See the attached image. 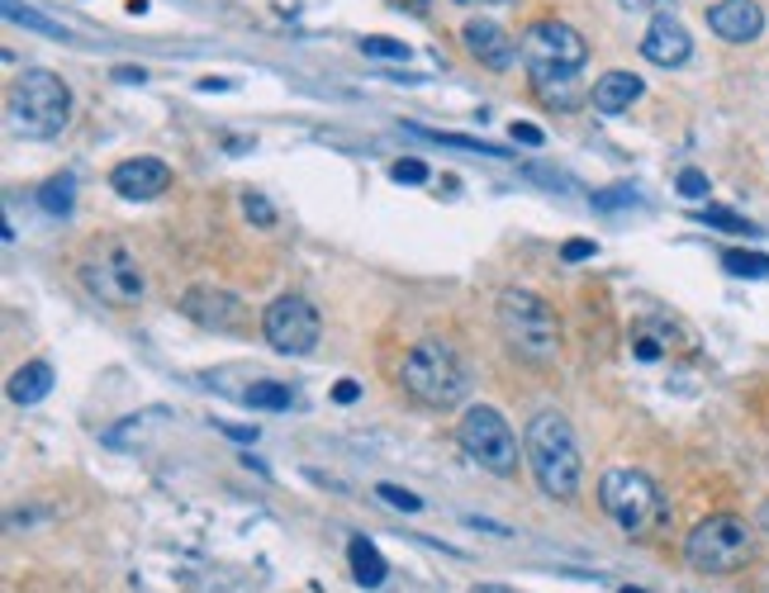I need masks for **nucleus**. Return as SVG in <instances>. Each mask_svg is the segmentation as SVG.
<instances>
[{
  "label": "nucleus",
  "instance_id": "f257e3e1",
  "mask_svg": "<svg viewBox=\"0 0 769 593\" xmlns=\"http://www.w3.org/2000/svg\"><path fill=\"white\" fill-rule=\"evenodd\" d=\"M523 456L533 466L537 485L547 499H575L580 494V475H584V456H580V442H575V427L566 413H537L533 423L523 432Z\"/></svg>",
  "mask_w": 769,
  "mask_h": 593
},
{
  "label": "nucleus",
  "instance_id": "f03ea898",
  "mask_svg": "<svg viewBox=\"0 0 769 593\" xmlns=\"http://www.w3.org/2000/svg\"><path fill=\"white\" fill-rule=\"evenodd\" d=\"M499 332L513 357L527 366H551L560 357V324L551 304L533 290H504L499 295Z\"/></svg>",
  "mask_w": 769,
  "mask_h": 593
},
{
  "label": "nucleus",
  "instance_id": "7ed1b4c3",
  "mask_svg": "<svg viewBox=\"0 0 769 593\" xmlns=\"http://www.w3.org/2000/svg\"><path fill=\"white\" fill-rule=\"evenodd\" d=\"M399 380H404V390L419 399L423 409H456L461 399L471 394V371L466 361L456 357L446 342L428 338L419 342L404 357V371H399Z\"/></svg>",
  "mask_w": 769,
  "mask_h": 593
},
{
  "label": "nucleus",
  "instance_id": "20e7f679",
  "mask_svg": "<svg viewBox=\"0 0 769 593\" xmlns=\"http://www.w3.org/2000/svg\"><path fill=\"white\" fill-rule=\"evenodd\" d=\"M72 119V91L48 67H29L10 86V124L24 138H53Z\"/></svg>",
  "mask_w": 769,
  "mask_h": 593
},
{
  "label": "nucleus",
  "instance_id": "39448f33",
  "mask_svg": "<svg viewBox=\"0 0 769 593\" xmlns=\"http://www.w3.org/2000/svg\"><path fill=\"white\" fill-rule=\"evenodd\" d=\"M599 504L628 537L661 532L665 518H670V504H665V494L655 489V479L641 475V470H628V466L608 470L599 479Z\"/></svg>",
  "mask_w": 769,
  "mask_h": 593
},
{
  "label": "nucleus",
  "instance_id": "423d86ee",
  "mask_svg": "<svg viewBox=\"0 0 769 593\" xmlns=\"http://www.w3.org/2000/svg\"><path fill=\"white\" fill-rule=\"evenodd\" d=\"M684 555H688V565L703 570V574H736L750 555H756V532H750L741 518H731V512H717V518H703L694 532H688Z\"/></svg>",
  "mask_w": 769,
  "mask_h": 593
},
{
  "label": "nucleus",
  "instance_id": "0eeeda50",
  "mask_svg": "<svg viewBox=\"0 0 769 593\" xmlns=\"http://www.w3.org/2000/svg\"><path fill=\"white\" fill-rule=\"evenodd\" d=\"M456 442L480 470H489V475L518 470V437H513V427L499 409H489V404L466 409V419L456 423Z\"/></svg>",
  "mask_w": 769,
  "mask_h": 593
},
{
  "label": "nucleus",
  "instance_id": "6e6552de",
  "mask_svg": "<svg viewBox=\"0 0 769 593\" xmlns=\"http://www.w3.org/2000/svg\"><path fill=\"white\" fill-rule=\"evenodd\" d=\"M82 285L101 299V304H115V309H128V304H138L143 299V266H138V256L128 252L124 243H101V247H91L86 252V262H82Z\"/></svg>",
  "mask_w": 769,
  "mask_h": 593
},
{
  "label": "nucleus",
  "instance_id": "1a4fd4ad",
  "mask_svg": "<svg viewBox=\"0 0 769 593\" xmlns=\"http://www.w3.org/2000/svg\"><path fill=\"white\" fill-rule=\"evenodd\" d=\"M262 332H266V342L276 347L281 357H309V351L318 347L324 324H318V309L304 295H281V299L266 304Z\"/></svg>",
  "mask_w": 769,
  "mask_h": 593
},
{
  "label": "nucleus",
  "instance_id": "9d476101",
  "mask_svg": "<svg viewBox=\"0 0 769 593\" xmlns=\"http://www.w3.org/2000/svg\"><path fill=\"white\" fill-rule=\"evenodd\" d=\"M523 57H527V67H575V72H580L584 57H589V43L575 34L570 24L537 20L523 34Z\"/></svg>",
  "mask_w": 769,
  "mask_h": 593
},
{
  "label": "nucleus",
  "instance_id": "9b49d317",
  "mask_svg": "<svg viewBox=\"0 0 769 593\" xmlns=\"http://www.w3.org/2000/svg\"><path fill=\"white\" fill-rule=\"evenodd\" d=\"M181 314L196 318L200 328H214V332H238L247 324L243 299L229 295V290H214V285H196V290H186L181 295Z\"/></svg>",
  "mask_w": 769,
  "mask_h": 593
},
{
  "label": "nucleus",
  "instance_id": "f8f14e48",
  "mask_svg": "<svg viewBox=\"0 0 769 593\" xmlns=\"http://www.w3.org/2000/svg\"><path fill=\"white\" fill-rule=\"evenodd\" d=\"M688 53H694V39H688V29H684L670 10H655L646 39H641V57L655 62V67H684Z\"/></svg>",
  "mask_w": 769,
  "mask_h": 593
},
{
  "label": "nucleus",
  "instance_id": "ddd939ff",
  "mask_svg": "<svg viewBox=\"0 0 769 593\" xmlns=\"http://www.w3.org/2000/svg\"><path fill=\"white\" fill-rule=\"evenodd\" d=\"M109 186L124 200H157L162 190H171V167L157 162V157H128V162L109 171Z\"/></svg>",
  "mask_w": 769,
  "mask_h": 593
},
{
  "label": "nucleus",
  "instance_id": "4468645a",
  "mask_svg": "<svg viewBox=\"0 0 769 593\" xmlns=\"http://www.w3.org/2000/svg\"><path fill=\"white\" fill-rule=\"evenodd\" d=\"M708 29L727 43H756L765 34V10L760 0H717L708 10Z\"/></svg>",
  "mask_w": 769,
  "mask_h": 593
},
{
  "label": "nucleus",
  "instance_id": "2eb2a0df",
  "mask_svg": "<svg viewBox=\"0 0 769 593\" xmlns=\"http://www.w3.org/2000/svg\"><path fill=\"white\" fill-rule=\"evenodd\" d=\"M461 39H466L471 57H480V62H485V67H494V72L513 67V57H518V43H513L508 29H499L494 20H471L466 29H461Z\"/></svg>",
  "mask_w": 769,
  "mask_h": 593
},
{
  "label": "nucleus",
  "instance_id": "dca6fc26",
  "mask_svg": "<svg viewBox=\"0 0 769 593\" xmlns=\"http://www.w3.org/2000/svg\"><path fill=\"white\" fill-rule=\"evenodd\" d=\"M632 100H641V76L608 72L594 82V109L599 115H622V109H632Z\"/></svg>",
  "mask_w": 769,
  "mask_h": 593
},
{
  "label": "nucleus",
  "instance_id": "f3484780",
  "mask_svg": "<svg viewBox=\"0 0 769 593\" xmlns=\"http://www.w3.org/2000/svg\"><path fill=\"white\" fill-rule=\"evenodd\" d=\"M533 91L551 109L580 105V82H575V67H533Z\"/></svg>",
  "mask_w": 769,
  "mask_h": 593
},
{
  "label": "nucleus",
  "instance_id": "a211bd4d",
  "mask_svg": "<svg viewBox=\"0 0 769 593\" xmlns=\"http://www.w3.org/2000/svg\"><path fill=\"white\" fill-rule=\"evenodd\" d=\"M347 560H351V580H357L361 589H380L384 574H390L384 555L376 551V541H366V537H351L347 541Z\"/></svg>",
  "mask_w": 769,
  "mask_h": 593
},
{
  "label": "nucleus",
  "instance_id": "6ab92c4d",
  "mask_svg": "<svg viewBox=\"0 0 769 593\" xmlns=\"http://www.w3.org/2000/svg\"><path fill=\"white\" fill-rule=\"evenodd\" d=\"M48 390H53V366H48V361H29V366H20V371L10 375V399H14V404H39V399H48Z\"/></svg>",
  "mask_w": 769,
  "mask_h": 593
},
{
  "label": "nucleus",
  "instance_id": "aec40b11",
  "mask_svg": "<svg viewBox=\"0 0 769 593\" xmlns=\"http://www.w3.org/2000/svg\"><path fill=\"white\" fill-rule=\"evenodd\" d=\"M404 134H413V138H428V142H442V148L480 152V157H508L504 148H494V142H480V138H466V134H438V128H419V124H404Z\"/></svg>",
  "mask_w": 769,
  "mask_h": 593
},
{
  "label": "nucleus",
  "instance_id": "412c9836",
  "mask_svg": "<svg viewBox=\"0 0 769 593\" xmlns=\"http://www.w3.org/2000/svg\"><path fill=\"white\" fill-rule=\"evenodd\" d=\"M291 390H285L281 380H252V390H243V404L252 409H266V413H281V409H291Z\"/></svg>",
  "mask_w": 769,
  "mask_h": 593
},
{
  "label": "nucleus",
  "instance_id": "4be33fe9",
  "mask_svg": "<svg viewBox=\"0 0 769 593\" xmlns=\"http://www.w3.org/2000/svg\"><path fill=\"white\" fill-rule=\"evenodd\" d=\"M0 10H6V20H10V24H24V29H34V34H48V39H72V34H67V29H62V24L43 20L39 10H24L20 0H0Z\"/></svg>",
  "mask_w": 769,
  "mask_h": 593
},
{
  "label": "nucleus",
  "instance_id": "5701e85b",
  "mask_svg": "<svg viewBox=\"0 0 769 593\" xmlns=\"http://www.w3.org/2000/svg\"><path fill=\"white\" fill-rule=\"evenodd\" d=\"M723 266L731 271V276H741V280H760L769 276V256L765 252H723Z\"/></svg>",
  "mask_w": 769,
  "mask_h": 593
},
{
  "label": "nucleus",
  "instance_id": "b1692460",
  "mask_svg": "<svg viewBox=\"0 0 769 593\" xmlns=\"http://www.w3.org/2000/svg\"><path fill=\"white\" fill-rule=\"evenodd\" d=\"M72 190H76L72 176H53V181H43L39 204H43L48 214H72Z\"/></svg>",
  "mask_w": 769,
  "mask_h": 593
},
{
  "label": "nucleus",
  "instance_id": "393cba45",
  "mask_svg": "<svg viewBox=\"0 0 769 593\" xmlns=\"http://www.w3.org/2000/svg\"><path fill=\"white\" fill-rule=\"evenodd\" d=\"M698 219L708 223V229H723V233H765V229H756L750 219H741L736 210H727V204H708V210H698Z\"/></svg>",
  "mask_w": 769,
  "mask_h": 593
},
{
  "label": "nucleus",
  "instance_id": "a878e982",
  "mask_svg": "<svg viewBox=\"0 0 769 593\" xmlns=\"http://www.w3.org/2000/svg\"><path fill=\"white\" fill-rule=\"evenodd\" d=\"M243 214L256 223V229H271V223H276V210H271V200L256 195V190H247V195H243Z\"/></svg>",
  "mask_w": 769,
  "mask_h": 593
},
{
  "label": "nucleus",
  "instance_id": "bb28decb",
  "mask_svg": "<svg viewBox=\"0 0 769 593\" xmlns=\"http://www.w3.org/2000/svg\"><path fill=\"white\" fill-rule=\"evenodd\" d=\"M675 186H680V195H684V200H708V176H703L698 167H684Z\"/></svg>",
  "mask_w": 769,
  "mask_h": 593
},
{
  "label": "nucleus",
  "instance_id": "cd10ccee",
  "mask_svg": "<svg viewBox=\"0 0 769 593\" xmlns=\"http://www.w3.org/2000/svg\"><path fill=\"white\" fill-rule=\"evenodd\" d=\"M390 176H394L399 186H423L428 181V167L419 162V157H399V162L390 167Z\"/></svg>",
  "mask_w": 769,
  "mask_h": 593
},
{
  "label": "nucleus",
  "instance_id": "c85d7f7f",
  "mask_svg": "<svg viewBox=\"0 0 769 593\" xmlns=\"http://www.w3.org/2000/svg\"><path fill=\"white\" fill-rule=\"evenodd\" d=\"M361 53L366 57H409V43H399V39H361Z\"/></svg>",
  "mask_w": 769,
  "mask_h": 593
},
{
  "label": "nucleus",
  "instance_id": "c756f323",
  "mask_svg": "<svg viewBox=\"0 0 769 593\" xmlns=\"http://www.w3.org/2000/svg\"><path fill=\"white\" fill-rule=\"evenodd\" d=\"M376 494H380V499L390 504V508H404V512H419V508H423L419 494H409V489H399V485H376Z\"/></svg>",
  "mask_w": 769,
  "mask_h": 593
},
{
  "label": "nucleus",
  "instance_id": "7c9ffc66",
  "mask_svg": "<svg viewBox=\"0 0 769 593\" xmlns=\"http://www.w3.org/2000/svg\"><path fill=\"white\" fill-rule=\"evenodd\" d=\"M628 204H636L632 186H613V190H603V195H594V210H628Z\"/></svg>",
  "mask_w": 769,
  "mask_h": 593
},
{
  "label": "nucleus",
  "instance_id": "2f4dec72",
  "mask_svg": "<svg viewBox=\"0 0 769 593\" xmlns=\"http://www.w3.org/2000/svg\"><path fill=\"white\" fill-rule=\"evenodd\" d=\"M143 419H148V413H143ZM143 419H138V413H134V419H128V423H119V427H109V432H105V442H109V446H124L128 437H143Z\"/></svg>",
  "mask_w": 769,
  "mask_h": 593
},
{
  "label": "nucleus",
  "instance_id": "473e14b6",
  "mask_svg": "<svg viewBox=\"0 0 769 593\" xmlns=\"http://www.w3.org/2000/svg\"><path fill=\"white\" fill-rule=\"evenodd\" d=\"M513 142H527V148H541V142H547V138H541V128H537V124H513Z\"/></svg>",
  "mask_w": 769,
  "mask_h": 593
},
{
  "label": "nucleus",
  "instance_id": "72a5a7b5",
  "mask_svg": "<svg viewBox=\"0 0 769 593\" xmlns=\"http://www.w3.org/2000/svg\"><path fill=\"white\" fill-rule=\"evenodd\" d=\"M333 399H338V404H357V399H361V384H357V380H338Z\"/></svg>",
  "mask_w": 769,
  "mask_h": 593
},
{
  "label": "nucleus",
  "instance_id": "f704fd0d",
  "mask_svg": "<svg viewBox=\"0 0 769 593\" xmlns=\"http://www.w3.org/2000/svg\"><path fill=\"white\" fill-rule=\"evenodd\" d=\"M584 256H594V243H584V237L566 243V262H584Z\"/></svg>",
  "mask_w": 769,
  "mask_h": 593
},
{
  "label": "nucleus",
  "instance_id": "c9c22d12",
  "mask_svg": "<svg viewBox=\"0 0 769 593\" xmlns=\"http://www.w3.org/2000/svg\"><path fill=\"white\" fill-rule=\"evenodd\" d=\"M527 176H533V181H547V186H570L566 176H560V171H547V167H527Z\"/></svg>",
  "mask_w": 769,
  "mask_h": 593
},
{
  "label": "nucleus",
  "instance_id": "e433bc0d",
  "mask_svg": "<svg viewBox=\"0 0 769 593\" xmlns=\"http://www.w3.org/2000/svg\"><path fill=\"white\" fill-rule=\"evenodd\" d=\"M115 82H128V86H143V82H148V72H143V67H115Z\"/></svg>",
  "mask_w": 769,
  "mask_h": 593
},
{
  "label": "nucleus",
  "instance_id": "4c0bfd02",
  "mask_svg": "<svg viewBox=\"0 0 769 593\" xmlns=\"http://www.w3.org/2000/svg\"><path fill=\"white\" fill-rule=\"evenodd\" d=\"M632 351H636L641 361H655V357H661V347H655L651 338H636V342H632Z\"/></svg>",
  "mask_w": 769,
  "mask_h": 593
},
{
  "label": "nucleus",
  "instance_id": "58836bf2",
  "mask_svg": "<svg viewBox=\"0 0 769 593\" xmlns=\"http://www.w3.org/2000/svg\"><path fill=\"white\" fill-rule=\"evenodd\" d=\"M223 432H229L233 442H247V446L256 442V427H238V423H223Z\"/></svg>",
  "mask_w": 769,
  "mask_h": 593
},
{
  "label": "nucleus",
  "instance_id": "ea45409f",
  "mask_svg": "<svg viewBox=\"0 0 769 593\" xmlns=\"http://www.w3.org/2000/svg\"><path fill=\"white\" fill-rule=\"evenodd\" d=\"M394 6H409L413 14H428V0H394Z\"/></svg>",
  "mask_w": 769,
  "mask_h": 593
},
{
  "label": "nucleus",
  "instance_id": "a19ab883",
  "mask_svg": "<svg viewBox=\"0 0 769 593\" xmlns=\"http://www.w3.org/2000/svg\"><path fill=\"white\" fill-rule=\"evenodd\" d=\"M233 82H223V76H214V82H200V91H229Z\"/></svg>",
  "mask_w": 769,
  "mask_h": 593
},
{
  "label": "nucleus",
  "instance_id": "79ce46f5",
  "mask_svg": "<svg viewBox=\"0 0 769 593\" xmlns=\"http://www.w3.org/2000/svg\"><path fill=\"white\" fill-rule=\"evenodd\" d=\"M760 527H765V532H769V504H760Z\"/></svg>",
  "mask_w": 769,
  "mask_h": 593
},
{
  "label": "nucleus",
  "instance_id": "37998d69",
  "mask_svg": "<svg viewBox=\"0 0 769 593\" xmlns=\"http://www.w3.org/2000/svg\"><path fill=\"white\" fill-rule=\"evenodd\" d=\"M480 593H508V589H499V584H485V589H480Z\"/></svg>",
  "mask_w": 769,
  "mask_h": 593
},
{
  "label": "nucleus",
  "instance_id": "c03bdc74",
  "mask_svg": "<svg viewBox=\"0 0 769 593\" xmlns=\"http://www.w3.org/2000/svg\"><path fill=\"white\" fill-rule=\"evenodd\" d=\"M622 593H646V589H632V584H628V589H622Z\"/></svg>",
  "mask_w": 769,
  "mask_h": 593
},
{
  "label": "nucleus",
  "instance_id": "a18cd8bd",
  "mask_svg": "<svg viewBox=\"0 0 769 593\" xmlns=\"http://www.w3.org/2000/svg\"><path fill=\"white\" fill-rule=\"evenodd\" d=\"M489 6H504V0H489Z\"/></svg>",
  "mask_w": 769,
  "mask_h": 593
}]
</instances>
